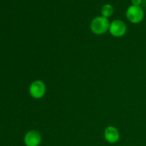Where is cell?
Returning <instances> with one entry per match:
<instances>
[{"instance_id":"7","label":"cell","mask_w":146,"mask_h":146,"mask_svg":"<svg viewBox=\"0 0 146 146\" xmlns=\"http://www.w3.org/2000/svg\"><path fill=\"white\" fill-rule=\"evenodd\" d=\"M101 13L103 17L108 18L113 14V7L111 4H105L101 9Z\"/></svg>"},{"instance_id":"1","label":"cell","mask_w":146,"mask_h":146,"mask_svg":"<svg viewBox=\"0 0 146 146\" xmlns=\"http://www.w3.org/2000/svg\"><path fill=\"white\" fill-rule=\"evenodd\" d=\"M109 21L104 17H98L94 19L91 23V29L94 34H103L109 29Z\"/></svg>"},{"instance_id":"4","label":"cell","mask_w":146,"mask_h":146,"mask_svg":"<svg viewBox=\"0 0 146 146\" xmlns=\"http://www.w3.org/2000/svg\"><path fill=\"white\" fill-rule=\"evenodd\" d=\"M126 25L121 20H115L110 24V33L115 37L123 36L126 32Z\"/></svg>"},{"instance_id":"3","label":"cell","mask_w":146,"mask_h":146,"mask_svg":"<svg viewBox=\"0 0 146 146\" xmlns=\"http://www.w3.org/2000/svg\"><path fill=\"white\" fill-rule=\"evenodd\" d=\"M29 93L36 99L42 98L46 93V86L41 81H35L30 85Z\"/></svg>"},{"instance_id":"2","label":"cell","mask_w":146,"mask_h":146,"mask_svg":"<svg viewBox=\"0 0 146 146\" xmlns=\"http://www.w3.org/2000/svg\"><path fill=\"white\" fill-rule=\"evenodd\" d=\"M126 17L128 21L133 24H138L143 19L144 11L140 6L132 5L127 9Z\"/></svg>"},{"instance_id":"5","label":"cell","mask_w":146,"mask_h":146,"mask_svg":"<svg viewBox=\"0 0 146 146\" xmlns=\"http://www.w3.org/2000/svg\"><path fill=\"white\" fill-rule=\"evenodd\" d=\"M41 141V135L36 131H30L24 137V143L27 146H38Z\"/></svg>"},{"instance_id":"6","label":"cell","mask_w":146,"mask_h":146,"mask_svg":"<svg viewBox=\"0 0 146 146\" xmlns=\"http://www.w3.org/2000/svg\"><path fill=\"white\" fill-rule=\"evenodd\" d=\"M105 138L108 142L111 143H116L119 140L120 134L118 129L113 126H109L105 130Z\"/></svg>"},{"instance_id":"8","label":"cell","mask_w":146,"mask_h":146,"mask_svg":"<svg viewBox=\"0 0 146 146\" xmlns=\"http://www.w3.org/2000/svg\"><path fill=\"white\" fill-rule=\"evenodd\" d=\"M133 3V5L139 6L142 3V0H131Z\"/></svg>"}]
</instances>
